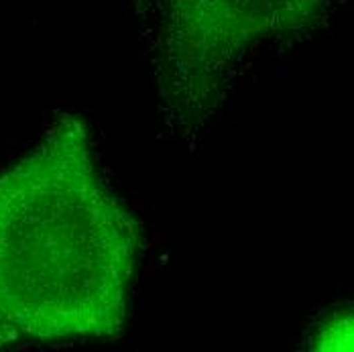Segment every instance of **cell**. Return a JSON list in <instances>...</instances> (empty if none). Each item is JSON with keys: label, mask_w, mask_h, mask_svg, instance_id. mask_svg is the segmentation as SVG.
<instances>
[{"label": "cell", "mask_w": 354, "mask_h": 352, "mask_svg": "<svg viewBox=\"0 0 354 352\" xmlns=\"http://www.w3.org/2000/svg\"><path fill=\"white\" fill-rule=\"evenodd\" d=\"M141 237L86 120L59 114L0 174V351L118 338Z\"/></svg>", "instance_id": "obj_1"}, {"label": "cell", "mask_w": 354, "mask_h": 352, "mask_svg": "<svg viewBox=\"0 0 354 352\" xmlns=\"http://www.w3.org/2000/svg\"><path fill=\"white\" fill-rule=\"evenodd\" d=\"M312 349L316 351H354V308L330 312L319 322Z\"/></svg>", "instance_id": "obj_3"}, {"label": "cell", "mask_w": 354, "mask_h": 352, "mask_svg": "<svg viewBox=\"0 0 354 352\" xmlns=\"http://www.w3.org/2000/svg\"><path fill=\"white\" fill-rule=\"evenodd\" d=\"M328 0H155L153 73L165 120L183 135L204 127L248 53L301 31Z\"/></svg>", "instance_id": "obj_2"}]
</instances>
